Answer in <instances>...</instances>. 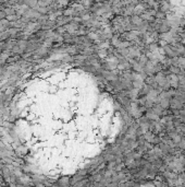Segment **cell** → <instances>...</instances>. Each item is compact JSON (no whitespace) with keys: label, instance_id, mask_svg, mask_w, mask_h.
Masks as SVG:
<instances>
[{"label":"cell","instance_id":"cell-2","mask_svg":"<svg viewBox=\"0 0 185 187\" xmlns=\"http://www.w3.org/2000/svg\"><path fill=\"white\" fill-rule=\"evenodd\" d=\"M155 19H157V20L167 19V13H165V12H161V11H159V10H157L156 14H155Z\"/></svg>","mask_w":185,"mask_h":187},{"label":"cell","instance_id":"cell-1","mask_svg":"<svg viewBox=\"0 0 185 187\" xmlns=\"http://www.w3.org/2000/svg\"><path fill=\"white\" fill-rule=\"evenodd\" d=\"M58 185H61V186H67V185H71V178L69 177H63V178H60L58 182H57Z\"/></svg>","mask_w":185,"mask_h":187},{"label":"cell","instance_id":"cell-3","mask_svg":"<svg viewBox=\"0 0 185 187\" xmlns=\"http://www.w3.org/2000/svg\"><path fill=\"white\" fill-rule=\"evenodd\" d=\"M58 2L61 6H68L69 2H70V0H58Z\"/></svg>","mask_w":185,"mask_h":187}]
</instances>
